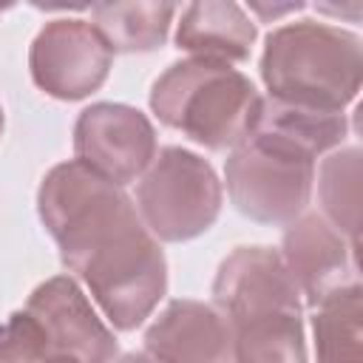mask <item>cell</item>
I'll return each instance as SVG.
<instances>
[{"instance_id": "obj_11", "label": "cell", "mask_w": 363, "mask_h": 363, "mask_svg": "<svg viewBox=\"0 0 363 363\" xmlns=\"http://www.w3.org/2000/svg\"><path fill=\"white\" fill-rule=\"evenodd\" d=\"M145 354L153 363H235L224 315L201 301H170L145 332Z\"/></svg>"}, {"instance_id": "obj_3", "label": "cell", "mask_w": 363, "mask_h": 363, "mask_svg": "<svg viewBox=\"0 0 363 363\" xmlns=\"http://www.w3.org/2000/svg\"><path fill=\"white\" fill-rule=\"evenodd\" d=\"M363 71L360 37L315 20H298L275 28L261 54V79L267 96L340 111L357 96Z\"/></svg>"}, {"instance_id": "obj_4", "label": "cell", "mask_w": 363, "mask_h": 363, "mask_svg": "<svg viewBox=\"0 0 363 363\" xmlns=\"http://www.w3.org/2000/svg\"><path fill=\"white\" fill-rule=\"evenodd\" d=\"M258 91L238 68L216 60L173 62L150 88V108L162 125L182 130L207 150L233 147L250 128Z\"/></svg>"}, {"instance_id": "obj_19", "label": "cell", "mask_w": 363, "mask_h": 363, "mask_svg": "<svg viewBox=\"0 0 363 363\" xmlns=\"http://www.w3.org/2000/svg\"><path fill=\"white\" fill-rule=\"evenodd\" d=\"M43 363H71V360H57V357H51V360H43Z\"/></svg>"}, {"instance_id": "obj_7", "label": "cell", "mask_w": 363, "mask_h": 363, "mask_svg": "<svg viewBox=\"0 0 363 363\" xmlns=\"http://www.w3.org/2000/svg\"><path fill=\"white\" fill-rule=\"evenodd\" d=\"M113 51L88 20H51L28 51L31 79L54 99H85L108 79Z\"/></svg>"}, {"instance_id": "obj_15", "label": "cell", "mask_w": 363, "mask_h": 363, "mask_svg": "<svg viewBox=\"0 0 363 363\" xmlns=\"http://www.w3.org/2000/svg\"><path fill=\"white\" fill-rule=\"evenodd\" d=\"M363 292L360 284L320 301L312 315L318 363H363Z\"/></svg>"}, {"instance_id": "obj_14", "label": "cell", "mask_w": 363, "mask_h": 363, "mask_svg": "<svg viewBox=\"0 0 363 363\" xmlns=\"http://www.w3.org/2000/svg\"><path fill=\"white\" fill-rule=\"evenodd\" d=\"M173 3H96L91 6L94 28L105 37L111 51L145 54L167 40Z\"/></svg>"}, {"instance_id": "obj_18", "label": "cell", "mask_w": 363, "mask_h": 363, "mask_svg": "<svg viewBox=\"0 0 363 363\" xmlns=\"http://www.w3.org/2000/svg\"><path fill=\"white\" fill-rule=\"evenodd\" d=\"M116 363H153L147 354H136V352H130V354H122Z\"/></svg>"}, {"instance_id": "obj_13", "label": "cell", "mask_w": 363, "mask_h": 363, "mask_svg": "<svg viewBox=\"0 0 363 363\" xmlns=\"http://www.w3.org/2000/svg\"><path fill=\"white\" fill-rule=\"evenodd\" d=\"M247 133H261L269 139H278L284 145H292L303 150L306 156L318 159L320 153L337 147L346 133L349 122L340 111H320L309 105L284 102L275 96H258L252 122Z\"/></svg>"}, {"instance_id": "obj_10", "label": "cell", "mask_w": 363, "mask_h": 363, "mask_svg": "<svg viewBox=\"0 0 363 363\" xmlns=\"http://www.w3.org/2000/svg\"><path fill=\"white\" fill-rule=\"evenodd\" d=\"M281 261L312 309L335 292L360 284L357 244L343 238L320 213H301L289 221Z\"/></svg>"}, {"instance_id": "obj_21", "label": "cell", "mask_w": 363, "mask_h": 363, "mask_svg": "<svg viewBox=\"0 0 363 363\" xmlns=\"http://www.w3.org/2000/svg\"><path fill=\"white\" fill-rule=\"evenodd\" d=\"M3 9H6V6H0V11H3Z\"/></svg>"}, {"instance_id": "obj_6", "label": "cell", "mask_w": 363, "mask_h": 363, "mask_svg": "<svg viewBox=\"0 0 363 363\" xmlns=\"http://www.w3.org/2000/svg\"><path fill=\"white\" fill-rule=\"evenodd\" d=\"M136 210L156 241H190L221 213V182L207 159L170 145L162 147L136 187Z\"/></svg>"}, {"instance_id": "obj_1", "label": "cell", "mask_w": 363, "mask_h": 363, "mask_svg": "<svg viewBox=\"0 0 363 363\" xmlns=\"http://www.w3.org/2000/svg\"><path fill=\"white\" fill-rule=\"evenodd\" d=\"M37 213L108 323L119 332L142 326L167 292V261L133 199L71 159L40 182Z\"/></svg>"}, {"instance_id": "obj_20", "label": "cell", "mask_w": 363, "mask_h": 363, "mask_svg": "<svg viewBox=\"0 0 363 363\" xmlns=\"http://www.w3.org/2000/svg\"><path fill=\"white\" fill-rule=\"evenodd\" d=\"M0 133H3V108H0Z\"/></svg>"}, {"instance_id": "obj_5", "label": "cell", "mask_w": 363, "mask_h": 363, "mask_svg": "<svg viewBox=\"0 0 363 363\" xmlns=\"http://www.w3.org/2000/svg\"><path fill=\"white\" fill-rule=\"evenodd\" d=\"M224 176L241 216L261 224H289L309 204L315 159L278 139L244 133L230 147Z\"/></svg>"}, {"instance_id": "obj_12", "label": "cell", "mask_w": 363, "mask_h": 363, "mask_svg": "<svg viewBox=\"0 0 363 363\" xmlns=\"http://www.w3.org/2000/svg\"><path fill=\"white\" fill-rule=\"evenodd\" d=\"M255 43V23L238 3L230 0H204L190 3L182 11L176 28V45L199 60L216 62H241L250 57Z\"/></svg>"}, {"instance_id": "obj_16", "label": "cell", "mask_w": 363, "mask_h": 363, "mask_svg": "<svg viewBox=\"0 0 363 363\" xmlns=\"http://www.w3.org/2000/svg\"><path fill=\"white\" fill-rule=\"evenodd\" d=\"M318 196L323 218L352 244L360 233V147H340L320 164Z\"/></svg>"}, {"instance_id": "obj_17", "label": "cell", "mask_w": 363, "mask_h": 363, "mask_svg": "<svg viewBox=\"0 0 363 363\" xmlns=\"http://www.w3.org/2000/svg\"><path fill=\"white\" fill-rule=\"evenodd\" d=\"M255 14H261L264 20H275V17H281V14H286V11H298V9H303V3H286V6H264V3H252L250 6Z\"/></svg>"}, {"instance_id": "obj_2", "label": "cell", "mask_w": 363, "mask_h": 363, "mask_svg": "<svg viewBox=\"0 0 363 363\" xmlns=\"http://www.w3.org/2000/svg\"><path fill=\"white\" fill-rule=\"evenodd\" d=\"M235 363H306L301 292L272 247L233 250L213 281Z\"/></svg>"}, {"instance_id": "obj_8", "label": "cell", "mask_w": 363, "mask_h": 363, "mask_svg": "<svg viewBox=\"0 0 363 363\" xmlns=\"http://www.w3.org/2000/svg\"><path fill=\"white\" fill-rule=\"evenodd\" d=\"M45 343V360L71 363H111L116 357V337L102 323L88 295L71 275L43 281L23 306Z\"/></svg>"}, {"instance_id": "obj_9", "label": "cell", "mask_w": 363, "mask_h": 363, "mask_svg": "<svg viewBox=\"0 0 363 363\" xmlns=\"http://www.w3.org/2000/svg\"><path fill=\"white\" fill-rule=\"evenodd\" d=\"M77 162L108 182L125 187L136 182L156 156V130L150 119L122 102L88 105L74 125Z\"/></svg>"}]
</instances>
